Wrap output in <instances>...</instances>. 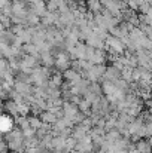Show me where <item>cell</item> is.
Segmentation results:
<instances>
[{
  "instance_id": "obj_1",
  "label": "cell",
  "mask_w": 152,
  "mask_h": 153,
  "mask_svg": "<svg viewBox=\"0 0 152 153\" xmlns=\"http://www.w3.org/2000/svg\"><path fill=\"white\" fill-rule=\"evenodd\" d=\"M12 126H13V122L10 119V116L6 113V114H0V132L4 134V132H9L12 131Z\"/></svg>"
}]
</instances>
